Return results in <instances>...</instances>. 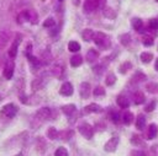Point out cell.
Instances as JSON below:
<instances>
[{
  "instance_id": "obj_11",
  "label": "cell",
  "mask_w": 158,
  "mask_h": 156,
  "mask_svg": "<svg viewBox=\"0 0 158 156\" xmlns=\"http://www.w3.org/2000/svg\"><path fill=\"white\" fill-rule=\"evenodd\" d=\"M157 133H158V128L156 124H151L148 127V130H147V139H153L157 136Z\"/></svg>"
},
{
  "instance_id": "obj_39",
  "label": "cell",
  "mask_w": 158,
  "mask_h": 156,
  "mask_svg": "<svg viewBox=\"0 0 158 156\" xmlns=\"http://www.w3.org/2000/svg\"><path fill=\"white\" fill-rule=\"evenodd\" d=\"M62 72H63V69L59 66V65H57L54 69H53V74L56 75V76H58V77H60V75H62Z\"/></svg>"
},
{
  "instance_id": "obj_38",
  "label": "cell",
  "mask_w": 158,
  "mask_h": 156,
  "mask_svg": "<svg viewBox=\"0 0 158 156\" xmlns=\"http://www.w3.org/2000/svg\"><path fill=\"white\" fill-rule=\"evenodd\" d=\"M94 95H95V96H101V95H105V90H104V87H101V86L96 87V88L94 90Z\"/></svg>"
},
{
  "instance_id": "obj_46",
  "label": "cell",
  "mask_w": 158,
  "mask_h": 156,
  "mask_svg": "<svg viewBox=\"0 0 158 156\" xmlns=\"http://www.w3.org/2000/svg\"><path fill=\"white\" fill-rule=\"evenodd\" d=\"M143 156H146V155H143Z\"/></svg>"
},
{
  "instance_id": "obj_44",
  "label": "cell",
  "mask_w": 158,
  "mask_h": 156,
  "mask_svg": "<svg viewBox=\"0 0 158 156\" xmlns=\"http://www.w3.org/2000/svg\"><path fill=\"white\" fill-rule=\"evenodd\" d=\"M1 99H2V96H1V95H0V101H1Z\"/></svg>"
},
{
  "instance_id": "obj_23",
  "label": "cell",
  "mask_w": 158,
  "mask_h": 156,
  "mask_svg": "<svg viewBox=\"0 0 158 156\" xmlns=\"http://www.w3.org/2000/svg\"><path fill=\"white\" fill-rule=\"evenodd\" d=\"M139 58H141V61H142V63H149V61L153 59V54H152V53L143 52V53L139 55Z\"/></svg>"
},
{
  "instance_id": "obj_34",
  "label": "cell",
  "mask_w": 158,
  "mask_h": 156,
  "mask_svg": "<svg viewBox=\"0 0 158 156\" xmlns=\"http://www.w3.org/2000/svg\"><path fill=\"white\" fill-rule=\"evenodd\" d=\"M142 43H143L144 45L149 47V45H152V44H153V38H152V37L146 36V37H143V38H142Z\"/></svg>"
},
{
  "instance_id": "obj_45",
  "label": "cell",
  "mask_w": 158,
  "mask_h": 156,
  "mask_svg": "<svg viewBox=\"0 0 158 156\" xmlns=\"http://www.w3.org/2000/svg\"><path fill=\"white\" fill-rule=\"evenodd\" d=\"M59 1H63V0H59Z\"/></svg>"
},
{
  "instance_id": "obj_29",
  "label": "cell",
  "mask_w": 158,
  "mask_h": 156,
  "mask_svg": "<svg viewBox=\"0 0 158 156\" xmlns=\"http://www.w3.org/2000/svg\"><path fill=\"white\" fill-rule=\"evenodd\" d=\"M128 69H131V63L126 61V63H123L122 65H120L118 71H120L121 74H125V72H127V70H128Z\"/></svg>"
},
{
  "instance_id": "obj_28",
  "label": "cell",
  "mask_w": 158,
  "mask_h": 156,
  "mask_svg": "<svg viewBox=\"0 0 158 156\" xmlns=\"http://www.w3.org/2000/svg\"><path fill=\"white\" fill-rule=\"evenodd\" d=\"M37 18H38V16L35 11H28V21L31 23H37Z\"/></svg>"
},
{
  "instance_id": "obj_33",
  "label": "cell",
  "mask_w": 158,
  "mask_h": 156,
  "mask_svg": "<svg viewBox=\"0 0 158 156\" xmlns=\"http://www.w3.org/2000/svg\"><path fill=\"white\" fill-rule=\"evenodd\" d=\"M54 18H52V17H48L44 22H43V27H47V28H49V27H53L54 26Z\"/></svg>"
},
{
  "instance_id": "obj_26",
  "label": "cell",
  "mask_w": 158,
  "mask_h": 156,
  "mask_svg": "<svg viewBox=\"0 0 158 156\" xmlns=\"http://www.w3.org/2000/svg\"><path fill=\"white\" fill-rule=\"evenodd\" d=\"M102 14H104V16L107 17V18H114V17L116 16V12H115L112 9H110V7H105V9L102 10Z\"/></svg>"
},
{
  "instance_id": "obj_6",
  "label": "cell",
  "mask_w": 158,
  "mask_h": 156,
  "mask_svg": "<svg viewBox=\"0 0 158 156\" xmlns=\"http://www.w3.org/2000/svg\"><path fill=\"white\" fill-rule=\"evenodd\" d=\"M14 69H15V64H14L11 60H9V61L5 64V68H4V76H5V79L10 80V79L12 77V75H14Z\"/></svg>"
},
{
  "instance_id": "obj_31",
  "label": "cell",
  "mask_w": 158,
  "mask_h": 156,
  "mask_svg": "<svg viewBox=\"0 0 158 156\" xmlns=\"http://www.w3.org/2000/svg\"><path fill=\"white\" fill-rule=\"evenodd\" d=\"M54 156H68V151L64 147H58L54 152Z\"/></svg>"
},
{
  "instance_id": "obj_3",
  "label": "cell",
  "mask_w": 158,
  "mask_h": 156,
  "mask_svg": "<svg viewBox=\"0 0 158 156\" xmlns=\"http://www.w3.org/2000/svg\"><path fill=\"white\" fill-rule=\"evenodd\" d=\"M79 133H80L84 138L91 139V138H93V134H94V129H93V127H91L90 124L83 123V124L79 125Z\"/></svg>"
},
{
  "instance_id": "obj_25",
  "label": "cell",
  "mask_w": 158,
  "mask_h": 156,
  "mask_svg": "<svg viewBox=\"0 0 158 156\" xmlns=\"http://www.w3.org/2000/svg\"><path fill=\"white\" fill-rule=\"evenodd\" d=\"M146 88H147V91H148L149 93H158V84H156V82H149V84H147Z\"/></svg>"
},
{
  "instance_id": "obj_16",
  "label": "cell",
  "mask_w": 158,
  "mask_h": 156,
  "mask_svg": "<svg viewBox=\"0 0 158 156\" xmlns=\"http://www.w3.org/2000/svg\"><path fill=\"white\" fill-rule=\"evenodd\" d=\"M19 43H20V39H17L16 42H14V43H12V45L10 47V49H9V57H10V58H15V57H16V54H17V47H19Z\"/></svg>"
},
{
  "instance_id": "obj_40",
  "label": "cell",
  "mask_w": 158,
  "mask_h": 156,
  "mask_svg": "<svg viewBox=\"0 0 158 156\" xmlns=\"http://www.w3.org/2000/svg\"><path fill=\"white\" fill-rule=\"evenodd\" d=\"M111 119H112L115 123H118V122L121 120V115H120L117 112H114V113H111Z\"/></svg>"
},
{
  "instance_id": "obj_24",
  "label": "cell",
  "mask_w": 158,
  "mask_h": 156,
  "mask_svg": "<svg viewBox=\"0 0 158 156\" xmlns=\"http://www.w3.org/2000/svg\"><path fill=\"white\" fill-rule=\"evenodd\" d=\"M144 125H146V118H144L143 115H138V117H137V120H136V127H137V129L142 130V129L144 128Z\"/></svg>"
},
{
  "instance_id": "obj_12",
  "label": "cell",
  "mask_w": 158,
  "mask_h": 156,
  "mask_svg": "<svg viewBox=\"0 0 158 156\" xmlns=\"http://www.w3.org/2000/svg\"><path fill=\"white\" fill-rule=\"evenodd\" d=\"M98 58H99V53H98L96 50H94V49H90V50L86 53V60H88L89 63L96 61Z\"/></svg>"
},
{
  "instance_id": "obj_7",
  "label": "cell",
  "mask_w": 158,
  "mask_h": 156,
  "mask_svg": "<svg viewBox=\"0 0 158 156\" xmlns=\"http://www.w3.org/2000/svg\"><path fill=\"white\" fill-rule=\"evenodd\" d=\"M59 93L62 96H70L73 93V86L70 82H64L62 86H60V90H59Z\"/></svg>"
},
{
  "instance_id": "obj_35",
  "label": "cell",
  "mask_w": 158,
  "mask_h": 156,
  "mask_svg": "<svg viewBox=\"0 0 158 156\" xmlns=\"http://www.w3.org/2000/svg\"><path fill=\"white\" fill-rule=\"evenodd\" d=\"M41 86H42V81H41V79H36V80L32 82V90H33V91H35V90H40Z\"/></svg>"
},
{
  "instance_id": "obj_22",
  "label": "cell",
  "mask_w": 158,
  "mask_h": 156,
  "mask_svg": "<svg viewBox=\"0 0 158 156\" xmlns=\"http://www.w3.org/2000/svg\"><path fill=\"white\" fill-rule=\"evenodd\" d=\"M68 49L70 50V52H79V49H80V44L78 43V42H75V41H70L69 43H68Z\"/></svg>"
},
{
  "instance_id": "obj_37",
  "label": "cell",
  "mask_w": 158,
  "mask_h": 156,
  "mask_svg": "<svg viewBox=\"0 0 158 156\" xmlns=\"http://www.w3.org/2000/svg\"><path fill=\"white\" fill-rule=\"evenodd\" d=\"M149 28L151 29H158V18H152L149 21Z\"/></svg>"
},
{
  "instance_id": "obj_4",
  "label": "cell",
  "mask_w": 158,
  "mask_h": 156,
  "mask_svg": "<svg viewBox=\"0 0 158 156\" xmlns=\"http://www.w3.org/2000/svg\"><path fill=\"white\" fill-rule=\"evenodd\" d=\"M117 145H118V138H117V136H112V138L104 145V149H105V151H107V152H112V151H115V150L117 149Z\"/></svg>"
},
{
  "instance_id": "obj_30",
  "label": "cell",
  "mask_w": 158,
  "mask_h": 156,
  "mask_svg": "<svg viewBox=\"0 0 158 156\" xmlns=\"http://www.w3.org/2000/svg\"><path fill=\"white\" fill-rule=\"evenodd\" d=\"M115 81H116V76H115L114 74H109V75H107V77H106V80H105L106 85H109V86L114 85V84H115Z\"/></svg>"
},
{
  "instance_id": "obj_2",
  "label": "cell",
  "mask_w": 158,
  "mask_h": 156,
  "mask_svg": "<svg viewBox=\"0 0 158 156\" xmlns=\"http://www.w3.org/2000/svg\"><path fill=\"white\" fill-rule=\"evenodd\" d=\"M102 5H105V0H86L84 2V11L89 14L98 7H102Z\"/></svg>"
},
{
  "instance_id": "obj_14",
  "label": "cell",
  "mask_w": 158,
  "mask_h": 156,
  "mask_svg": "<svg viewBox=\"0 0 158 156\" xmlns=\"http://www.w3.org/2000/svg\"><path fill=\"white\" fill-rule=\"evenodd\" d=\"M75 111H77V107L74 104H65V106L62 107V112L67 115H72Z\"/></svg>"
},
{
  "instance_id": "obj_27",
  "label": "cell",
  "mask_w": 158,
  "mask_h": 156,
  "mask_svg": "<svg viewBox=\"0 0 158 156\" xmlns=\"http://www.w3.org/2000/svg\"><path fill=\"white\" fill-rule=\"evenodd\" d=\"M47 135H48V138L49 139H57L58 138V131L54 129V128H49L48 129V131H47Z\"/></svg>"
},
{
  "instance_id": "obj_36",
  "label": "cell",
  "mask_w": 158,
  "mask_h": 156,
  "mask_svg": "<svg viewBox=\"0 0 158 156\" xmlns=\"http://www.w3.org/2000/svg\"><path fill=\"white\" fill-rule=\"evenodd\" d=\"M120 42H121L123 45L128 44V42H130V34H128V33H126V34L121 36V37H120Z\"/></svg>"
},
{
  "instance_id": "obj_17",
  "label": "cell",
  "mask_w": 158,
  "mask_h": 156,
  "mask_svg": "<svg viewBox=\"0 0 158 156\" xmlns=\"http://www.w3.org/2000/svg\"><path fill=\"white\" fill-rule=\"evenodd\" d=\"M121 120L123 122V124L128 125V124H131L132 120H133V114H132L131 112H125L123 115L121 117Z\"/></svg>"
},
{
  "instance_id": "obj_43",
  "label": "cell",
  "mask_w": 158,
  "mask_h": 156,
  "mask_svg": "<svg viewBox=\"0 0 158 156\" xmlns=\"http://www.w3.org/2000/svg\"><path fill=\"white\" fill-rule=\"evenodd\" d=\"M154 66H156V69L158 70V58H157V60H156V64H154Z\"/></svg>"
},
{
  "instance_id": "obj_32",
  "label": "cell",
  "mask_w": 158,
  "mask_h": 156,
  "mask_svg": "<svg viewBox=\"0 0 158 156\" xmlns=\"http://www.w3.org/2000/svg\"><path fill=\"white\" fill-rule=\"evenodd\" d=\"M131 144H133L135 146H139V145H142V140L138 135H133L131 138Z\"/></svg>"
},
{
  "instance_id": "obj_42",
  "label": "cell",
  "mask_w": 158,
  "mask_h": 156,
  "mask_svg": "<svg viewBox=\"0 0 158 156\" xmlns=\"http://www.w3.org/2000/svg\"><path fill=\"white\" fill-rule=\"evenodd\" d=\"M144 155V152H142V151H137V150H135L132 154H131V156H143Z\"/></svg>"
},
{
  "instance_id": "obj_20",
  "label": "cell",
  "mask_w": 158,
  "mask_h": 156,
  "mask_svg": "<svg viewBox=\"0 0 158 156\" xmlns=\"http://www.w3.org/2000/svg\"><path fill=\"white\" fill-rule=\"evenodd\" d=\"M133 102H135L136 104L143 103V102H144V95H143L142 92H136V93L133 95Z\"/></svg>"
},
{
  "instance_id": "obj_5",
  "label": "cell",
  "mask_w": 158,
  "mask_h": 156,
  "mask_svg": "<svg viewBox=\"0 0 158 156\" xmlns=\"http://www.w3.org/2000/svg\"><path fill=\"white\" fill-rule=\"evenodd\" d=\"M17 112V107L14 104V103H7L6 106L2 107V113L5 115H7L9 118H12Z\"/></svg>"
},
{
  "instance_id": "obj_10",
  "label": "cell",
  "mask_w": 158,
  "mask_h": 156,
  "mask_svg": "<svg viewBox=\"0 0 158 156\" xmlns=\"http://www.w3.org/2000/svg\"><path fill=\"white\" fill-rule=\"evenodd\" d=\"M85 113H98V112H101V107L99 106V104H96V103H90V104H88L86 107H85Z\"/></svg>"
},
{
  "instance_id": "obj_21",
  "label": "cell",
  "mask_w": 158,
  "mask_h": 156,
  "mask_svg": "<svg viewBox=\"0 0 158 156\" xmlns=\"http://www.w3.org/2000/svg\"><path fill=\"white\" fill-rule=\"evenodd\" d=\"M28 20V11H22V12H20L19 15H17V22L20 23V25H22L25 21H27Z\"/></svg>"
},
{
  "instance_id": "obj_41",
  "label": "cell",
  "mask_w": 158,
  "mask_h": 156,
  "mask_svg": "<svg viewBox=\"0 0 158 156\" xmlns=\"http://www.w3.org/2000/svg\"><path fill=\"white\" fill-rule=\"evenodd\" d=\"M154 107H156V102H153V101H152V102L146 107V111H147V112H152V111L154 109Z\"/></svg>"
},
{
  "instance_id": "obj_8",
  "label": "cell",
  "mask_w": 158,
  "mask_h": 156,
  "mask_svg": "<svg viewBox=\"0 0 158 156\" xmlns=\"http://www.w3.org/2000/svg\"><path fill=\"white\" fill-rule=\"evenodd\" d=\"M79 92H80V96L81 98H88L90 96V85L88 82H81L80 85V88H79Z\"/></svg>"
},
{
  "instance_id": "obj_13",
  "label": "cell",
  "mask_w": 158,
  "mask_h": 156,
  "mask_svg": "<svg viewBox=\"0 0 158 156\" xmlns=\"http://www.w3.org/2000/svg\"><path fill=\"white\" fill-rule=\"evenodd\" d=\"M81 63H83V57L79 55V54L73 55V57L70 58V65H72L73 68H77V66H79V65H81Z\"/></svg>"
},
{
  "instance_id": "obj_15",
  "label": "cell",
  "mask_w": 158,
  "mask_h": 156,
  "mask_svg": "<svg viewBox=\"0 0 158 156\" xmlns=\"http://www.w3.org/2000/svg\"><path fill=\"white\" fill-rule=\"evenodd\" d=\"M132 26H133V28H135L136 31L141 32V31H142V28H143V22H142V20H141V18L135 17V18H132Z\"/></svg>"
},
{
  "instance_id": "obj_1",
  "label": "cell",
  "mask_w": 158,
  "mask_h": 156,
  "mask_svg": "<svg viewBox=\"0 0 158 156\" xmlns=\"http://www.w3.org/2000/svg\"><path fill=\"white\" fill-rule=\"evenodd\" d=\"M93 41L101 48H109L110 47V39H109L107 34H105L102 32H95Z\"/></svg>"
},
{
  "instance_id": "obj_19",
  "label": "cell",
  "mask_w": 158,
  "mask_h": 156,
  "mask_svg": "<svg viewBox=\"0 0 158 156\" xmlns=\"http://www.w3.org/2000/svg\"><path fill=\"white\" fill-rule=\"evenodd\" d=\"M117 104H118L121 108H127V107L130 106L128 98H126L125 96H118V97H117Z\"/></svg>"
},
{
  "instance_id": "obj_18",
  "label": "cell",
  "mask_w": 158,
  "mask_h": 156,
  "mask_svg": "<svg viewBox=\"0 0 158 156\" xmlns=\"http://www.w3.org/2000/svg\"><path fill=\"white\" fill-rule=\"evenodd\" d=\"M93 37H94V31H93V29H90V28L84 29V32H83V38H84L85 42L93 41Z\"/></svg>"
},
{
  "instance_id": "obj_9",
  "label": "cell",
  "mask_w": 158,
  "mask_h": 156,
  "mask_svg": "<svg viewBox=\"0 0 158 156\" xmlns=\"http://www.w3.org/2000/svg\"><path fill=\"white\" fill-rule=\"evenodd\" d=\"M37 117L41 119H52V111L49 108H41L37 112Z\"/></svg>"
}]
</instances>
